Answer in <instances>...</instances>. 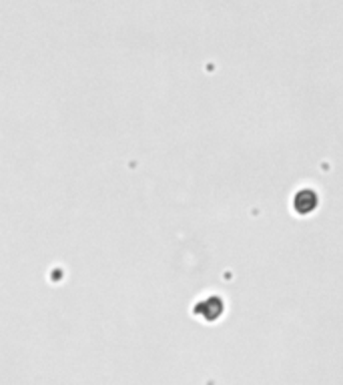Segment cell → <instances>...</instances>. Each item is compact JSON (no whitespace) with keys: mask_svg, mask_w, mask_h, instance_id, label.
<instances>
[{"mask_svg":"<svg viewBox=\"0 0 343 385\" xmlns=\"http://www.w3.org/2000/svg\"><path fill=\"white\" fill-rule=\"evenodd\" d=\"M221 313H223V301L215 295L207 297L195 305V315L203 317L205 321H215Z\"/></svg>","mask_w":343,"mask_h":385,"instance_id":"6da1fadb","label":"cell"},{"mask_svg":"<svg viewBox=\"0 0 343 385\" xmlns=\"http://www.w3.org/2000/svg\"><path fill=\"white\" fill-rule=\"evenodd\" d=\"M317 203H319V197H317V193L313 189H301L293 197V209L299 215H310V213H313L315 207H317Z\"/></svg>","mask_w":343,"mask_h":385,"instance_id":"7a4b0ae2","label":"cell"}]
</instances>
